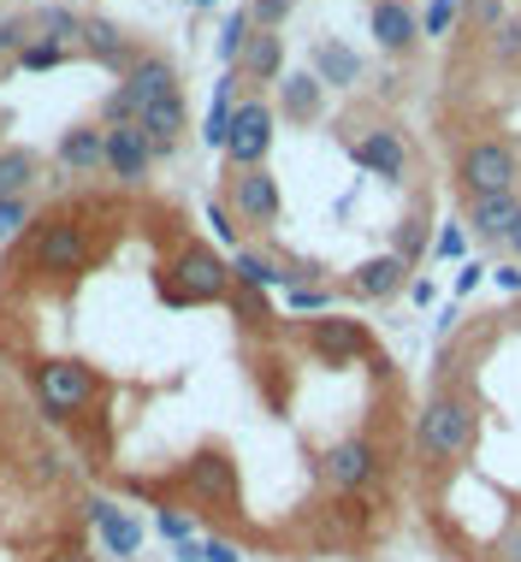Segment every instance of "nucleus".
<instances>
[{"mask_svg": "<svg viewBox=\"0 0 521 562\" xmlns=\"http://www.w3.org/2000/svg\"><path fill=\"white\" fill-rule=\"evenodd\" d=\"M250 36H255L250 7H243V12H225V30H220V59H225V66H237V59H243V48H250Z\"/></svg>", "mask_w": 521, "mask_h": 562, "instance_id": "b1692460", "label": "nucleus"}, {"mask_svg": "<svg viewBox=\"0 0 521 562\" xmlns=\"http://www.w3.org/2000/svg\"><path fill=\"white\" fill-rule=\"evenodd\" d=\"M237 279L243 284H290V272H279L273 261H260V255H237Z\"/></svg>", "mask_w": 521, "mask_h": 562, "instance_id": "c85d7f7f", "label": "nucleus"}, {"mask_svg": "<svg viewBox=\"0 0 521 562\" xmlns=\"http://www.w3.org/2000/svg\"><path fill=\"white\" fill-rule=\"evenodd\" d=\"M516 220H521V202H516V195H468V225H474L486 243H503V237L516 232Z\"/></svg>", "mask_w": 521, "mask_h": 562, "instance_id": "4468645a", "label": "nucleus"}, {"mask_svg": "<svg viewBox=\"0 0 521 562\" xmlns=\"http://www.w3.org/2000/svg\"><path fill=\"white\" fill-rule=\"evenodd\" d=\"M415 249H421V220H409L403 232H397V249H391V255H403V261H409Z\"/></svg>", "mask_w": 521, "mask_h": 562, "instance_id": "72a5a7b5", "label": "nucleus"}, {"mask_svg": "<svg viewBox=\"0 0 521 562\" xmlns=\"http://www.w3.org/2000/svg\"><path fill=\"white\" fill-rule=\"evenodd\" d=\"M190 7H213V0H190Z\"/></svg>", "mask_w": 521, "mask_h": 562, "instance_id": "a19ab883", "label": "nucleus"}, {"mask_svg": "<svg viewBox=\"0 0 521 562\" xmlns=\"http://www.w3.org/2000/svg\"><path fill=\"white\" fill-rule=\"evenodd\" d=\"M89 391H96V379H89V368H78V361H48V368L36 373V397H42L48 415H71V408H84Z\"/></svg>", "mask_w": 521, "mask_h": 562, "instance_id": "39448f33", "label": "nucleus"}, {"mask_svg": "<svg viewBox=\"0 0 521 562\" xmlns=\"http://www.w3.org/2000/svg\"><path fill=\"white\" fill-rule=\"evenodd\" d=\"M285 113L297 119V125L320 119V78H314V71H290V78H285Z\"/></svg>", "mask_w": 521, "mask_h": 562, "instance_id": "5701e85b", "label": "nucleus"}, {"mask_svg": "<svg viewBox=\"0 0 521 562\" xmlns=\"http://www.w3.org/2000/svg\"><path fill=\"white\" fill-rule=\"evenodd\" d=\"M474 432H480V408L468 397H433L421 408V427H415V445L439 462H456V456L474 450Z\"/></svg>", "mask_w": 521, "mask_h": 562, "instance_id": "f257e3e1", "label": "nucleus"}, {"mask_svg": "<svg viewBox=\"0 0 521 562\" xmlns=\"http://www.w3.org/2000/svg\"><path fill=\"white\" fill-rule=\"evenodd\" d=\"M84 261H89L84 232L71 220H54L48 232H42V243H36V267L54 272V279H71V272H84Z\"/></svg>", "mask_w": 521, "mask_h": 562, "instance_id": "6e6552de", "label": "nucleus"}, {"mask_svg": "<svg viewBox=\"0 0 521 562\" xmlns=\"http://www.w3.org/2000/svg\"><path fill=\"white\" fill-rule=\"evenodd\" d=\"M190 480H196V485H202V492H220V497H225V492H232V468H225V462H220V456H202V462H196V468H190Z\"/></svg>", "mask_w": 521, "mask_h": 562, "instance_id": "cd10ccee", "label": "nucleus"}, {"mask_svg": "<svg viewBox=\"0 0 521 562\" xmlns=\"http://www.w3.org/2000/svg\"><path fill=\"white\" fill-rule=\"evenodd\" d=\"M374 445L367 438H344V445H332L326 456H320V474H326V485H339V492H356V485L374 480Z\"/></svg>", "mask_w": 521, "mask_h": 562, "instance_id": "9d476101", "label": "nucleus"}, {"mask_svg": "<svg viewBox=\"0 0 521 562\" xmlns=\"http://www.w3.org/2000/svg\"><path fill=\"white\" fill-rule=\"evenodd\" d=\"M173 272H178V296L184 302H220L225 279H232L225 261H220V255H208V249H184Z\"/></svg>", "mask_w": 521, "mask_h": 562, "instance_id": "0eeeda50", "label": "nucleus"}, {"mask_svg": "<svg viewBox=\"0 0 521 562\" xmlns=\"http://www.w3.org/2000/svg\"><path fill=\"white\" fill-rule=\"evenodd\" d=\"M451 24H456V0H433V7H426V19H421L426 36H444Z\"/></svg>", "mask_w": 521, "mask_h": 562, "instance_id": "473e14b6", "label": "nucleus"}, {"mask_svg": "<svg viewBox=\"0 0 521 562\" xmlns=\"http://www.w3.org/2000/svg\"><path fill=\"white\" fill-rule=\"evenodd\" d=\"M36 30H42V42H59V48H66V42L84 30V19H78V12H59V7H42Z\"/></svg>", "mask_w": 521, "mask_h": 562, "instance_id": "393cba45", "label": "nucleus"}, {"mask_svg": "<svg viewBox=\"0 0 521 562\" xmlns=\"http://www.w3.org/2000/svg\"><path fill=\"white\" fill-rule=\"evenodd\" d=\"M166 95H184L178 89V71L166 66L160 54H143V59H131V71H125V83L107 95V125H131L143 108H155V101Z\"/></svg>", "mask_w": 521, "mask_h": 562, "instance_id": "f03ea898", "label": "nucleus"}, {"mask_svg": "<svg viewBox=\"0 0 521 562\" xmlns=\"http://www.w3.org/2000/svg\"><path fill=\"white\" fill-rule=\"evenodd\" d=\"M439 255H463V232H456V225L439 237Z\"/></svg>", "mask_w": 521, "mask_h": 562, "instance_id": "4c0bfd02", "label": "nucleus"}, {"mask_svg": "<svg viewBox=\"0 0 521 562\" xmlns=\"http://www.w3.org/2000/svg\"><path fill=\"white\" fill-rule=\"evenodd\" d=\"M78 48H84L89 59H101V66H125V30L107 24V19H84Z\"/></svg>", "mask_w": 521, "mask_h": 562, "instance_id": "6ab92c4d", "label": "nucleus"}, {"mask_svg": "<svg viewBox=\"0 0 521 562\" xmlns=\"http://www.w3.org/2000/svg\"><path fill=\"white\" fill-rule=\"evenodd\" d=\"M59 166L66 172H101L107 166V131H96V125H78V131H66L59 136Z\"/></svg>", "mask_w": 521, "mask_h": 562, "instance_id": "2eb2a0df", "label": "nucleus"}, {"mask_svg": "<svg viewBox=\"0 0 521 562\" xmlns=\"http://www.w3.org/2000/svg\"><path fill=\"white\" fill-rule=\"evenodd\" d=\"M267 148H273V108L243 101L232 113V131H225V160H232L237 172H250V166L267 160Z\"/></svg>", "mask_w": 521, "mask_h": 562, "instance_id": "20e7f679", "label": "nucleus"}, {"mask_svg": "<svg viewBox=\"0 0 521 562\" xmlns=\"http://www.w3.org/2000/svg\"><path fill=\"white\" fill-rule=\"evenodd\" d=\"M314 349H320L326 361H356L362 349H367V338H362L356 321H320V326H314Z\"/></svg>", "mask_w": 521, "mask_h": 562, "instance_id": "aec40b11", "label": "nucleus"}, {"mask_svg": "<svg viewBox=\"0 0 521 562\" xmlns=\"http://www.w3.org/2000/svg\"><path fill=\"white\" fill-rule=\"evenodd\" d=\"M403 272H409L403 255H374V261L356 267V291L362 296H397L403 291Z\"/></svg>", "mask_w": 521, "mask_h": 562, "instance_id": "a211bd4d", "label": "nucleus"}, {"mask_svg": "<svg viewBox=\"0 0 521 562\" xmlns=\"http://www.w3.org/2000/svg\"><path fill=\"white\" fill-rule=\"evenodd\" d=\"M314 78L320 89H350V83H362V54L356 48H344V42H314Z\"/></svg>", "mask_w": 521, "mask_h": 562, "instance_id": "dca6fc26", "label": "nucleus"}, {"mask_svg": "<svg viewBox=\"0 0 521 562\" xmlns=\"http://www.w3.org/2000/svg\"><path fill=\"white\" fill-rule=\"evenodd\" d=\"M290 19V0H255V7H250V24L255 30H279Z\"/></svg>", "mask_w": 521, "mask_h": 562, "instance_id": "7c9ffc66", "label": "nucleus"}, {"mask_svg": "<svg viewBox=\"0 0 521 562\" xmlns=\"http://www.w3.org/2000/svg\"><path fill=\"white\" fill-rule=\"evenodd\" d=\"M160 533L184 551V544H196V521H190V515H178V509H160Z\"/></svg>", "mask_w": 521, "mask_h": 562, "instance_id": "2f4dec72", "label": "nucleus"}, {"mask_svg": "<svg viewBox=\"0 0 521 562\" xmlns=\"http://www.w3.org/2000/svg\"><path fill=\"white\" fill-rule=\"evenodd\" d=\"M232 113H237V108H232V78H225L220 89H213V113H208V131H202L213 148H225V131H232Z\"/></svg>", "mask_w": 521, "mask_h": 562, "instance_id": "a878e982", "label": "nucleus"}, {"mask_svg": "<svg viewBox=\"0 0 521 562\" xmlns=\"http://www.w3.org/2000/svg\"><path fill=\"white\" fill-rule=\"evenodd\" d=\"M19 42H24V24H19V19H12V24H0V54H7V48H19Z\"/></svg>", "mask_w": 521, "mask_h": 562, "instance_id": "e433bc0d", "label": "nucleus"}, {"mask_svg": "<svg viewBox=\"0 0 521 562\" xmlns=\"http://www.w3.org/2000/svg\"><path fill=\"white\" fill-rule=\"evenodd\" d=\"M202 562H243V557H237V544H225V539H208V544H202Z\"/></svg>", "mask_w": 521, "mask_h": 562, "instance_id": "f704fd0d", "label": "nucleus"}, {"mask_svg": "<svg viewBox=\"0 0 521 562\" xmlns=\"http://www.w3.org/2000/svg\"><path fill=\"white\" fill-rule=\"evenodd\" d=\"M136 125H143V136L155 143V155L178 148V136H184V95H166V101H155V108H143V113H136Z\"/></svg>", "mask_w": 521, "mask_h": 562, "instance_id": "f3484780", "label": "nucleus"}, {"mask_svg": "<svg viewBox=\"0 0 521 562\" xmlns=\"http://www.w3.org/2000/svg\"><path fill=\"white\" fill-rule=\"evenodd\" d=\"M232 207L250 225H273L279 220V178L267 172V166H250V172L232 178Z\"/></svg>", "mask_w": 521, "mask_h": 562, "instance_id": "1a4fd4ad", "label": "nucleus"}, {"mask_svg": "<svg viewBox=\"0 0 521 562\" xmlns=\"http://www.w3.org/2000/svg\"><path fill=\"white\" fill-rule=\"evenodd\" d=\"M71 48H59V42H24L19 48V66L24 71H54V66H66Z\"/></svg>", "mask_w": 521, "mask_h": 562, "instance_id": "bb28decb", "label": "nucleus"}, {"mask_svg": "<svg viewBox=\"0 0 521 562\" xmlns=\"http://www.w3.org/2000/svg\"><path fill=\"white\" fill-rule=\"evenodd\" d=\"M30 225V195H12V202H0V243H12Z\"/></svg>", "mask_w": 521, "mask_h": 562, "instance_id": "c756f323", "label": "nucleus"}, {"mask_svg": "<svg viewBox=\"0 0 521 562\" xmlns=\"http://www.w3.org/2000/svg\"><path fill=\"white\" fill-rule=\"evenodd\" d=\"M290 308H326V291H302V284H290Z\"/></svg>", "mask_w": 521, "mask_h": 562, "instance_id": "c9c22d12", "label": "nucleus"}, {"mask_svg": "<svg viewBox=\"0 0 521 562\" xmlns=\"http://www.w3.org/2000/svg\"><path fill=\"white\" fill-rule=\"evenodd\" d=\"M89 521L101 527V544L113 551L119 562H131L136 551H143V521L136 515H125L119 504H107V497H89Z\"/></svg>", "mask_w": 521, "mask_h": 562, "instance_id": "9b49d317", "label": "nucleus"}, {"mask_svg": "<svg viewBox=\"0 0 521 562\" xmlns=\"http://www.w3.org/2000/svg\"><path fill=\"white\" fill-rule=\"evenodd\" d=\"M498 284L503 291H521V267H498Z\"/></svg>", "mask_w": 521, "mask_h": 562, "instance_id": "58836bf2", "label": "nucleus"}, {"mask_svg": "<svg viewBox=\"0 0 521 562\" xmlns=\"http://www.w3.org/2000/svg\"><path fill=\"white\" fill-rule=\"evenodd\" d=\"M367 24H374V42H379L386 54L415 48V36H421V19L403 7V0H379V7H374V19H367Z\"/></svg>", "mask_w": 521, "mask_h": 562, "instance_id": "ddd939ff", "label": "nucleus"}, {"mask_svg": "<svg viewBox=\"0 0 521 562\" xmlns=\"http://www.w3.org/2000/svg\"><path fill=\"white\" fill-rule=\"evenodd\" d=\"M356 166H367L374 178H386V184H397V178L409 172V148L397 131H367L356 143Z\"/></svg>", "mask_w": 521, "mask_h": 562, "instance_id": "f8f14e48", "label": "nucleus"}, {"mask_svg": "<svg viewBox=\"0 0 521 562\" xmlns=\"http://www.w3.org/2000/svg\"><path fill=\"white\" fill-rule=\"evenodd\" d=\"M503 243H510V249L521 255V220H516V232H510V237H503Z\"/></svg>", "mask_w": 521, "mask_h": 562, "instance_id": "ea45409f", "label": "nucleus"}, {"mask_svg": "<svg viewBox=\"0 0 521 562\" xmlns=\"http://www.w3.org/2000/svg\"><path fill=\"white\" fill-rule=\"evenodd\" d=\"M468 195H510L516 184V155L503 143H468L463 148V166H456Z\"/></svg>", "mask_w": 521, "mask_h": 562, "instance_id": "7ed1b4c3", "label": "nucleus"}, {"mask_svg": "<svg viewBox=\"0 0 521 562\" xmlns=\"http://www.w3.org/2000/svg\"><path fill=\"white\" fill-rule=\"evenodd\" d=\"M148 160H155V143L143 136V125H107V172L119 178V184H136V178H148Z\"/></svg>", "mask_w": 521, "mask_h": 562, "instance_id": "423d86ee", "label": "nucleus"}, {"mask_svg": "<svg viewBox=\"0 0 521 562\" xmlns=\"http://www.w3.org/2000/svg\"><path fill=\"white\" fill-rule=\"evenodd\" d=\"M36 172H42L36 148H0V202H12V195H30Z\"/></svg>", "mask_w": 521, "mask_h": 562, "instance_id": "412c9836", "label": "nucleus"}, {"mask_svg": "<svg viewBox=\"0 0 521 562\" xmlns=\"http://www.w3.org/2000/svg\"><path fill=\"white\" fill-rule=\"evenodd\" d=\"M250 78H279V66H285V42H279V30H255L250 36V48H243V59H237Z\"/></svg>", "mask_w": 521, "mask_h": 562, "instance_id": "4be33fe9", "label": "nucleus"}, {"mask_svg": "<svg viewBox=\"0 0 521 562\" xmlns=\"http://www.w3.org/2000/svg\"><path fill=\"white\" fill-rule=\"evenodd\" d=\"M59 562H84V557H59Z\"/></svg>", "mask_w": 521, "mask_h": 562, "instance_id": "79ce46f5", "label": "nucleus"}]
</instances>
